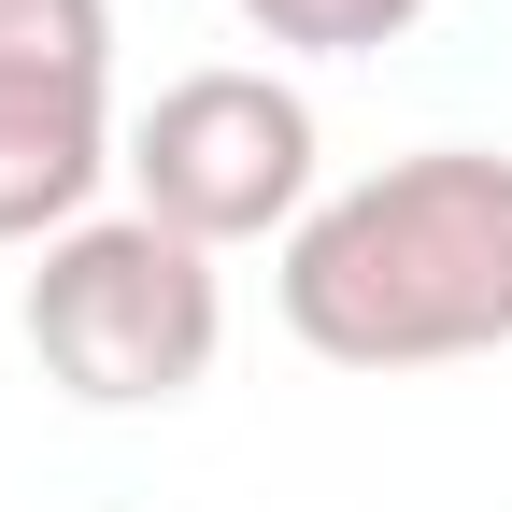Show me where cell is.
I'll use <instances>...</instances> for the list:
<instances>
[{
    "instance_id": "1",
    "label": "cell",
    "mask_w": 512,
    "mask_h": 512,
    "mask_svg": "<svg viewBox=\"0 0 512 512\" xmlns=\"http://www.w3.org/2000/svg\"><path fill=\"white\" fill-rule=\"evenodd\" d=\"M285 328L328 370H456L512 342V157L427 143L313 200L285 242Z\"/></svg>"
},
{
    "instance_id": "2",
    "label": "cell",
    "mask_w": 512,
    "mask_h": 512,
    "mask_svg": "<svg viewBox=\"0 0 512 512\" xmlns=\"http://www.w3.org/2000/svg\"><path fill=\"white\" fill-rule=\"evenodd\" d=\"M15 328H29L57 399L171 413V399H200L214 356H228V285H214V256L171 242L157 214H86L72 242H43Z\"/></svg>"
},
{
    "instance_id": "3",
    "label": "cell",
    "mask_w": 512,
    "mask_h": 512,
    "mask_svg": "<svg viewBox=\"0 0 512 512\" xmlns=\"http://www.w3.org/2000/svg\"><path fill=\"white\" fill-rule=\"evenodd\" d=\"M128 214H157L171 242H299L313 214V100L285 72H171L143 114H128Z\"/></svg>"
},
{
    "instance_id": "4",
    "label": "cell",
    "mask_w": 512,
    "mask_h": 512,
    "mask_svg": "<svg viewBox=\"0 0 512 512\" xmlns=\"http://www.w3.org/2000/svg\"><path fill=\"white\" fill-rule=\"evenodd\" d=\"M114 171V0H0V242H72Z\"/></svg>"
},
{
    "instance_id": "5",
    "label": "cell",
    "mask_w": 512,
    "mask_h": 512,
    "mask_svg": "<svg viewBox=\"0 0 512 512\" xmlns=\"http://www.w3.org/2000/svg\"><path fill=\"white\" fill-rule=\"evenodd\" d=\"M271 57H384L427 29V0H228Z\"/></svg>"
}]
</instances>
